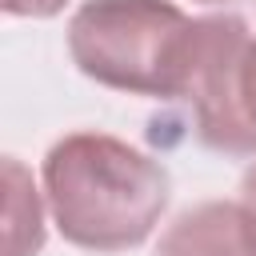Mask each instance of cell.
Returning <instances> with one entry per match:
<instances>
[{"label":"cell","mask_w":256,"mask_h":256,"mask_svg":"<svg viewBox=\"0 0 256 256\" xmlns=\"http://www.w3.org/2000/svg\"><path fill=\"white\" fill-rule=\"evenodd\" d=\"M56 232L84 252L140 248L172 200L168 168L108 132H68L40 164Z\"/></svg>","instance_id":"1"},{"label":"cell","mask_w":256,"mask_h":256,"mask_svg":"<svg viewBox=\"0 0 256 256\" xmlns=\"http://www.w3.org/2000/svg\"><path fill=\"white\" fill-rule=\"evenodd\" d=\"M196 16L172 0H84L68 20L72 64L128 96L180 100Z\"/></svg>","instance_id":"2"},{"label":"cell","mask_w":256,"mask_h":256,"mask_svg":"<svg viewBox=\"0 0 256 256\" xmlns=\"http://www.w3.org/2000/svg\"><path fill=\"white\" fill-rule=\"evenodd\" d=\"M256 32L236 12L196 16L192 32V60L184 96L192 108L196 140L224 156H256V136L248 128L244 108V80Z\"/></svg>","instance_id":"3"},{"label":"cell","mask_w":256,"mask_h":256,"mask_svg":"<svg viewBox=\"0 0 256 256\" xmlns=\"http://www.w3.org/2000/svg\"><path fill=\"white\" fill-rule=\"evenodd\" d=\"M156 256H256V220L244 200H204L180 212Z\"/></svg>","instance_id":"4"},{"label":"cell","mask_w":256,"mask_h":256,"mask_svg":"<svg viewBox=\"0 0 256 256\" xmlns=\"http://www.w3.org/2000/svg\"><path fill=\"white\" fill-rule=\"evenodd\" d=\"M48 200L36 188L32 172L8 156L4 160V256H40L44 248Z\"/></svg>","instance_id":"5"},{"label":"cell","mask_w":256,"mask_h":256,"mask_svg":"<svg viewBox=\"0 0 256 256\" xmlns=\"http://www.w3.org/2000/svg\"><path fill=\"white\" fill-rule=\"evenodd\" d=\"M64 8H68V0H4V12L20 16V20H48Z\"/></svg>","instance_id":"6"},{"label":"cell","mask_w":256,"mask_h":256,"mask_svg":"<svg viewBox=\"0 0 256 256\" xmlns=\"http://www.w3.org/2000/svg\"><path fill=\"white\" fill-rule=\"evenodd\" d=\"M240 200H244V208H248L252 220H256V160L248 164V172H244V180H240Z\"/></svg>","instance_id":"7"},{"label":"cell","mask_w":256,"mask_h":256,"mask_svg":"<svg viewBox=\"0 0 256 256\" xmlns=\"http://www.w3.org/2000/svg\"><path fill=\"white\" fill-rule=\"evenodd\" d=\"M200 4H224V0H200Z\"/></svg>","instance_id":"8"}]
</instances>
